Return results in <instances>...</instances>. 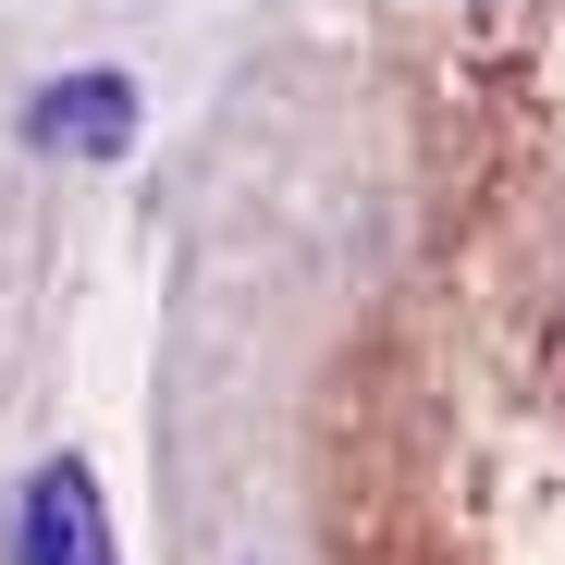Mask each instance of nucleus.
<instances>
[{"mask_svg":"<svg viewBox=\"0 0 565 565\" xmlns=\"http://www.w3.org/2000/svg\"><path fill=\"white\" fill-rule=\"evenodd\" d=\"M0 565H124L111 504H99V467L86 455H38L25 492L0 504Z\"/></svg>","mask_w":565,"mask_h":565,"instance_id":"nucleus-1","label":"nucleus"},{"mask_svg":"<svg viewBox=\"0 0 565 565\" xmlns=\"http://www.w3.org/2000/svg\"><path fill=\"white\" fill-rule=\"evenodd\" d=\"M25 148H50V160H124V148H136V86H124V74H62V86H38V99H25Z\"/></svg>","mask_w":565,"mask_h":565,"instance_id":"nucleus-2","label":"nucleus"}]
</instances>
